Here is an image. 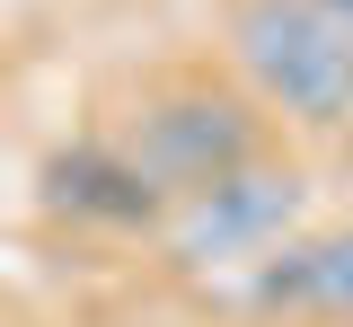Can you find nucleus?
<instances>
[{
  "label": "nucleus",
  "instance_id": "nucleus-5",
  "mask_svg": "<svg viewBox=\"0 0 353 327\" xmlns=\"http://www.w3.org/2000/svg\"><path fill=\"white\" fill-rule=\"evenodd\" d=\"M239 310L265 327H353V212L309 221L239 275Z\"/></svg>",
  "mask_w": 353,
  "mask_h": 327
},
{
  "label": "nucleus",
  "instance_id": "nucleus-1",
  "mask_svg": "<svg viewBox=\"0 0 353 327\" xmlns=\"http://www.w3.org/2000/svg\"><path fill=\"white\" fill-rule=\"evenodd\" d=\"M212 36L283 133H353V18L336 0H212Z\"/></svg>",
  "mask_w": 353,
  "mask_h": 327
},
{
  "label": "nucleus",
  "instance_id": "nucleus-3",
  "mask_svg": "<svg viewBox=\"0 0 353 327\" xmlns=\"http://www.w3.org/2000/svg\"><path fill=\"white\" fill-rule=\"evenodd\" d=\"M309 212H318V177H309L301 159L274 141L265 159L248 168H230L221 186L185 195L168 221H159V266L168 275H248L256 257H274L283 239L309 230Z\"/></svg>",
  "mask_w": 353,
  "mask_h": 327
},
{
  "label": "nucleus",
  "instance_id": "nucleus-6",
  "mask_svg": "<svg viewBox=\"0 0 353 327\" xmlns=\"http://www.w3.org/2000/svg\"><path fill=\"white\" fill-rule=\"evenodd\" d=\"M336 9H345V18H353V0H336Z\"/></svg>",
  "mask_w": 353,
  "mask_h": 327
},
{
  "label": "nucleus",
  "instance_id": "nucleus-4",
  "mask_svg": "<svg viewBox=\"0 0 353 327\" xmlns=\"http://www.w3.org/2000/svg\"><path fill=\"white\" fill-rule=\"evenodd\" d=\"M36 212L44 221H71V230H106V239H159V221L176 212V195L132 159L124 133H80L62 150H44Z\"/></svg>",
  "mask_w": 353,
  "mask_h": 327
},
{
  "label": "nucleus",
  "instance_id": "nucleus-2",
  "mask_svg": "<svg viewBox=\"0 0 353 327\" xmlns=\"http://www.w3.org/2000/svg\"><path fill=\"white\" fill-rule=\"evenodd\" d=\"M115 133H124L132 159L185 204V195L221 186L230 168L265 159V150L283 141V124L256 106V89H248L230 62H221V71L212 62H159V71H141V89H132Z\"/></svg>",
  "mask_w": 353,
  "mask_h": 327
}]
</instances>
